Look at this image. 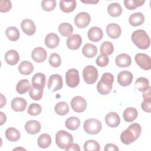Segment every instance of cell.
I'll return each mask as SVG.
<instances>
[{"label": "cell", "mask_w": 151, "mask_h": 151, "mask_svg": "<svg viewBox=\"0 0 151 151\" xmlns=\"http://www.w3.org/2000/svg\"><path fill=\"white\" fill-rule=\"evenodd\" d=\"M142 127L138 123L131 124L120 135V140L124 145H130L136 141L140 135Z\"/></svg>", "instance_id": "cell-1"}, {"label": "cell", "mask_w": 151, "mask_h": 151, "mask_svg": "<svg viewBox=\"0 0 151 151\" xmlns=\"http://www.w3.org/2000/svg\"><path fill=\"white\" fill-rule=\"evenodd\" d=\"M131 39L134 44L140 49L145 50L150 46V40L145 30L137 29L134 31L132 34Z\"/></svg>", "instance_id": "cell-2"}, {"label": "cell", "mask_w": 151, "mask_h": 151, "mask_svg": "<svg viewBox=\"0 0 151 151\" xmlns=\"http://www.w3.org/2000/svg\"><path fill=\"white\" fill-rule=\"evenodd\" d=\"M114 76L110 73H104L97 84V91L101 95H106L111 91Z\"/></svg>", "instance_id": "cell-3"}, {"label": "cell", "mask_w": 151, "mask_h": 151, "mask_svg": "<svg viewBox=\"0 0 151 151\" xmlns=\"http://www.w3.org/2000/svg\"><path fill=\"white\" fill-rule=\"evenodd\" d=\"M73 142V137L72 134L64 130H59L55 134V143L61 149H65Z\"/></svg>", "instance_id": "cell-4"}, {"label": "cell", "mask_w": 151, "mask_h": 151, "mask_svg": "<svg viewBox=\"0 0 151 151\" xmlns=\"http://www.w3.org/2000/svg\"><path fill=\"white\" fill-rule=\"evenodd\" d=\"M83 127L85 132L90 134H97L102 129L101 122L96 119H88L85 120Z\"/></svg>", "instance_id": "cell-5"}, {"label": "cell", "mask_w": 151, "mask_h": 151, "mask_svg": "<svg viewBox=\"0 0 151 151\" xmlns=\"http://www.w3.org/2000/svg\"><path fill=\"white\" fill-rule=\"evenodd\" d=\"M83 77L86 83L89 84L94 83L98 78L97 69L91 65L86 66L83 69Z\"/></svg>", "instance_id": "cell-6"}, {"label": "cell", "mask_w": 151, "mask_h": 151, "mask_svg": "<svg viewBox=\"0 0 151 151\" xmlns=\"http://www.w3.org/2000/svg\"><path fill=\"white\" fill-rule=\"evenodd\" d=\"M65 81L70 87H77L80 82L78 71L75 68L69 69L65 73Z\"/></svg>", "instance_id": "cell-7"}, {"label": "cell", "mask_w": 151, "mask_h": 151, "mask_svg": "<svg viewBox=\"0 0 151 151\" xmlns=\"http://www.w3.org/2000/svg\"><path fill=\"white\" fill-rule=\"evenodd\" d=\"M134 60L136 64L143 70H149L151 68V59L145 53H137L135 55Z\"/></svg>", "instance_id": "cell-8"}, {"label": "cell", "mask_w": 151, "mask_h": 151, "mask_svg": "<svg viewBox=\"0 0 151 151\" xmlns=\"http://www.w3.org/2000/svg\"><path fill=\"white\" fill-rule=\"evenodd\" d=\"M63 86L62 77L58 74H54L48 78V88L50 91H55L60 90Z\"/></svg>", "instance_id": "cell-9"}, {"label": "cell", "mask_w": 151, "mask_h": 151, "mask_svg": "<svg viewBox=\"0 0 151 151\" xmlns=\"http://www.w3.org/2000/svg\"><path fill=\"white\" fill-rule=\"evenodd\" d=\"M72 109L77 113L83 112L87 108V102L86 100L79 96H75L71 101Z\"/></svg>", "instance_id": "cell-10"}, {"label": "cell", "mask_w": 151, "mask_h": 151, "mask_svg": "<svg viewBox=\"0 0 151 151\" xmlns=\"http://www.w3.org/2000/svg\"><path fill=\"white\" fill-rule=\"evenodd\" d=\"M91 21L90 15L86 12H81L74 18V24L79 28H83L88 25Z\"/></svg>", "instance_id": "cell-11"}, {"label": "cell", "mask_w": 151, "mask_h": 151, "mask_svg": "<svg viewBox=\"0 0 151 151\" xmlns=\"http://www.w3.org/2000/svg\"><path fill=\"white\" fill-rule=\"evenodd\" d=\"M133 78V76L132 73L126 70L122 71L117 76V82L120 86L126 87L132 83Z\"/></svg>", "instance_id": "cell-12"}, {"label": "cell", "mask_w": 151, "mask_h": 151, "mask_svg": "<svg viewBox=\"0 0 151 151\" xmlns=\"http://www.w3.org/2000/svg\"><path fill=\"white\" fill-rule=\"evenodd\" d=\"M22 31L28 35L34 34L36 31V26L34 21L30 19H24L21 23Z\"/></svg>", "instance_id": "cell-13"}, {"label": "cell", "mask_w": 151, "mask_h": 151, "mask_svg": "<svg viewBox=\"0 0 151 151\" xmlns=\"http://www.w3.org/2000/svg\"><path fill=\"white\" fill-rule=\"evenodd\" d=\"M66 42L69 49L76 50L80 47L82 44V38L78 34H73L68 37Z\"/></svg>", "instance_id": "cell-14"}, {"label": "cell", "mask_w": 151, "mask_h": 151, "mask_svg": "<svg viewBox=\"0 0 151 151\" xmlns=\"http://www.w3.org/2000/svg\"><path fill=\"white\" fill-rule=\"evenodd\" d=\"M47 57L46 50L42 47H36L33 50L31 53L32 60L37 63H42L44 61Z\"/></svg>", "instance_id": "cell-15"}, {"label": "cell", "mask_w": 151, "mask_h": 151, "mask_svg": "<svg viewBox=\"0 0 151 151\" xmlns=\"http://www.w3.org/2000/svg\"><path fill=\"white\" fill-rule=\"evenodd\" d=\"M122 32L120 27L115 23H111L106 27V33L107 35L113 39L118 38Z\"/></svg>", "instance_id": "cell-16"}, {"label": "cell", "mask_w": 151, "mask_h": 151, "mask_svg": "<svg viewBox=\"0 0 151 151\" xmlns=\"http://www.w3.org/2000/svg\"><path fill=\"white\" fill-rule=\"evenodd\" d=\"M24 127L28 133L31 134H35L40 132L41 128V125L38 121L35 120H31L27 122Z\"/></svg>", "instance_id": "cell-17"}, {"label": "cell", "mask_w": 151, "mask_h": 151, "mask_svg": "<svg viewBox=\"0 0 151 151\" xmlns=\"http://www.w3.org/2000/svg\"><path fill=\"white\" fill-rule=\"evenodd\" d=\"M106 124L110 127H116L120 123V118L116 112H110L105 116Z\"/></svg>", "instance_id": "cell-18"}, {"label": "cell", "mask_w": 151, "mask_h": 151, "mask_svg": "<svg viewBox=\"0 0 151 151\" xmlns=\"http://www.w3.org/2000/svg\"><path fill=\"white\" fill-rule=\"evenodd\" d=\"M88 39L93 42H97L103 38V32L101 28L97 27H93L89 29L87 32Z\"/></svg>", "instance_id": "cell-19"}, {"label": "cell", "mask_w": 151, "mask_h": 151, "mask_svg": "<svg viewBox=\"0 0 151 151\" xmlns=\"http://www.w3.org/2000/svg\"><path fill=\"white\" fill-rule=\"evenodd\" d=\"M11 108L15 111H23L27 107V101L22 97H15L11 101Z\"/></svg>", "instance_id": "cell-20"}, {"label": "cell", "mask_w": 151, "mask_h": 151, "mask_svg": "<svg viewBox=\"0 0 151 151\" xmlns=\"http://www.w3.org/2000/svg\"><path fill=\"white\" fill-rule=\"evenodd\" d=\"M115 63L119 67H127L130 66L132 63L131 57L127 54L122 53L116 57Z\"/></svg>", "instance_id": "cell-21"}, {"label": "cell", "mask_w": 151, "mask_h": 151, "mask_svg": "<svg viewBox=\"0 0 151 151\" xmlns=\"http://www.w3.org/2000/svg\"><path fill=\"white\" fill-rule=\"evenodd\" d=\"M60 42L59 37L55 33L48 34L45 38V45L49 48H54L57 47Z\"/></svg>", "instance_id": "cell-22"}, {"label": "cell", "mask_w": 151, "mask_h": 151, "mask_svg": "<svg viewBox=\"0 0 151 151\" xmlns=\"http://www.w3.org/2000/svg\"><path fill=\"white\" fill-rule=\"evenodd\" d=\"M5 60L7 64L11 65H14L17 64L19 61V55L16 50H10L5 53Z\"/></svg>", "instance_id": "cell-23"}, {"label": "cell", "mask_w": 151, "mask_h": 151, "mask_svg": "<svg viewBox=\"0 0 151 151\" xmlns=\"http://www.w3.org/2000/svg\"><path fill=\"white\" fill-rule=\"evenodd\" d=\"M138 112L137 110L134 107H127L126 108L123 113V117L124 120L127 122H133L137 117Z\"/></svg>", "instance_id": "cell-24"}, {"label": "cell", "mask_w": 151, "mask_h": 151, "mask_svg": "<svg viewBox=\"0 0 151 151\" xmlns=\"http://www.w3.org/2000/svg\"><path fill=\"white\" fill-rule=\"evenodd\" d=\"M145 21V16L141 12H136L130 15L129 22L133 27L141 25Z\"/></svg>", "instance_id": "cell-25"}, {"label": "cell", "mask_w": 151, "mask_h": 151, "mask_svg": "<svg viewBox=\"0 0 151 151\" xmlns=\"http://www.w3.org/2000/svg\"><path fill=\"white\" fill-rule=\"evenodd\" d=\"M82 52L85 57L87 58H93L97 54V48L94 44L87 43L83 46Z\"/></svg>", "instance_id": "cell-26"}, {"label": "cell", "mask_w": 151, "mask_h": 151, "mask_svg": "<svg viewBox=\"0 0 151 151\" xmlns=\"http://www.w3.org/2000/svg\"><path fill=\"white\" fill-rule=\"evenodd\" d=\"M76 7V1H60V8L62 11L66 13L73 12Z\"/></svg>", "instance_id": "cell-27"}, {"label": "cell", "mask_w": 151, "mask_h": 151, "mask_svg": "<svg viewBox=\"0 0 151 151\" xmlns=\"http://www.w3.org/2000/svg\"><path fill=\"white\" fill-rule=\"evenodd\" d=\"M46 77L44 74L38 73L34 74L32 78V86L43 88L45 87Z\"/></svg>", "instance_id": "cell-28"}, {"label": "cell", "mask_w": 151, "mask_h": 151, "mask_svg": "<svg viewBox=\"0 0 151 151\" xmlns=\"http://www.w3.org/2000/svg\"><path fill=\"white\" fill-rule=\"evenodd\" d=\"M18 69L21 74L29 75L33 71L34 67L29 61H23L19 65Z\"/></svg>", "instance_id": "cell-29"}, {"label": "cell", "mask_w": 151, "mask_h": 151, "mask_svg": "<svg viewBox=\"0 0 151 151\" xmlns=\"http://www.w3.org/2000/svg\"><path fill=\"white\" fill-rule=\"evenodd\" d=\"M107 12L110 16L117 17L122 14V8L119 3L114 2L109 5L107 6Z\"/></svg>", "instance_id": "cell-30"}, {"label": "cell", "mask_w": 151, "mask_h": 151, "mask_svg": "<svg viewBox=\"0 0 151 151\" xmlns=\"http://www.w3.org/2000/svg\"><path fill=\"white\" fill-rule=\"evenodd\" d=\"M6 139L11 142H17L21 137L19 132L14 127H9L5 131Z\"/></svg>", "instance_id": "cell-31"}, {"label": "cell", "mask_w": 151, "mask_h": 151, "mask_svg": "<svg viewBox=\"0 0 151 151\" xmlns=\"http://www.w3.org/2000/svg\"><path fill=\"white\" fill-rule=\"evenodd\" d=\"M30 83L27 79H22L16 85V91L18 93L22 94L27 92L30 88Z\"/></svg>", "instance_id": "cell-32"}, {"label": "cell", "mask_w": 151, "mask_h": 151, "mask_svg": "<svg viewBox=\"0 0 151 151\" xmlns=\"http://www.w3.org/2000/svg\"><path fill=\"white\" fill-rule=\"evenodd\" d=\"M58 31L64 37H70L73 32V27L69 23L63 22L59 25Z\"/></svg>", "instance_id": "cell-33"}, {"label": "cell", "mask_w": 151, "mask_h": 151, "mask_svg": "<svg viewBox=\"0 0 151 151\" xmlns=\"http://www.w3.org/2000/svg\"><path fill=\"white\" fill-rule=\"evenodd\" d=\"M43 94V88L32 86L29 90V97L34 100H40L41 99Z\"/></svg>", "instance_id": "cell-34"}, {"label": "cell", "mask_w": 151, "mask_h": 151, "mask_svg": "<svg viewBox=\"0 0 151 151\" xmlns=\"http://www.w3.org/2000/svg\"><path fill=\"white\" fill-rule=\"evenodd\" d=\"M80 125V120L75 116H72L68 117L65 122V127L71 130H77Z\"/></svg>", "instance_id": "cell-35"}, {"label": "cell", "mask_w": 151, "mask_h": 151, "mask_svg": "<svg viewBox=\"0 0 151 151\" xmlns=\"http://www.w3.org/2000/svg\"><path fill=\"white\" fill-rule=\"evenodd\" d=\"M37 143L40 147L45 149L49 147L51 143V138L48 134H41L37 140Z\"/></svg>", "instance_id": "cell-36"}, {"label": "cell", "mask_w": 151, "mask_h": 151, "mask_svg": "<svg viewBox=\"0 0 151 151\" xmlns=\"http://www.w3.org/2000/svg\"><path fill=\"white\" fill-rule=\"evenodd\" d=\"M7 38L11 41H16L19 38V31L15 27H9L5 31Z\"/></svg>", "instance_id": "cell-37"}, {"label": "cell", "mask_w": 151, "mask_h": 151, "mask_svg": "<svg viewBox=\"0 0 151 151\" xmlns=\"http://www.w3.org/2000/svg\"><path fill=\"white\" fill-rule=\"evenodd\" d=\"M54 110L57 114L64 116L69 112V106L66 102L61 101L55 104Z\"/></svg>", "instance_id": "cell-38"}, {"label": "cell", "mask_w": 151, "mask_h": 151, "mask_svg": "<svg viewBox=\"0 0 151 151\" xmlns=\"http://www.w3.org/2000/svg\"><path fill=\"white\" fill-rule=\"evenodd\" d=\"M135 88L139 91H144L149 86V81L145 77H139L135 81Z\"/></svg>", "instance_id": "cell-39"}, {"label": "cell", "mask_w": 151, "mask_h": 151, "mask_svg": "<svg viewBox=\"0 0 151 151\" xmlns=\"http://www.w3.org/2000/svg\"><path fill=\"white\" fill-rule=\"evenodd\" d=\"M84 150L85 151H99L100 150V146L97 141L90 139L84 143Z\"/></svg>", "instance_id": "cell-40"}, {"label": "cell", "mask_w": 151, "mask_h": 151, "mask_svg": "<svg viewBox=\"0 0 151 151\" xmlns=\"http://www.w3.org/2000/svg\"><path fill=\"white\" fill-rule=\"evenodd\" d=\"M114 51L113 44L110 41L103 42L100 46V52L105 55H111Z\"/></svg>", "instance_id": "cell-41"}, {"label": "cell", "mask_w": 151, "mask_h": 151, "mask_svg": "<svg viewBox=\"0 0 151 151\" xmlns=\"http://www.w3.org/2000/svg\"><path fill=\"white\" fill-rule=\"evenodd\" d=\"M145 2V0H125L124 5L127 9L133 10L143 5Z\"/></svg>", "instance_id": "cell-42"}, {"label": "cell", "mask_w": 151, "mask_h": 151, "mask_svg": "<svg viewBox=\"0 0 151 151\" xmlns=\"http://www.w3.org/2000/svg\"><path fill=\"white\" fill-rule=\"evenodd\" d=\"M49 63L53 67H58L61 64V59L57 53H52L49 57Z\"/></svg>", "instance_id": "cell-43"}, {"label": "cell", "mask_w": 151, "mask_h": 151, "mask_svg": "<svg viewBox=\"0 0 151 151\" xmlns=\"http://www.w3.org/2000/svg\"><path fill=\"white\" fill-rule=\"evenodd\" d=\"M56 6L55 0H44L41 2V7L43 10L50 12L53 11Z\"/></svg>", "instance_id": "cell-44"}, {"label": "cell", "mask_w": 151, "mask_h": 151, "mask_svg": "<svg viewBox=\"0 0 151 151\" xmlns=\"http://www.w3.org/2000/svg\"><path fill=\"white\" fill-rule=\"evenodd\" d=\"M41 106L39 104L32 103L29 106L27 112L31 116H37L41 113Z\"/></svg>", "instance_id": "cell-45"}, {"label": "cell", "mask_w": 151, "mask_h": 151, "mask_svg": "<svg viewBox=\"0 0 151 151\" xmlns=\"http://www.w3.org/2000/svg\"><path fill=\"white\" fill-rule=\"evenodd\" d=\"M109 62V57H107V55L101 54L99 55L96 60V63L97 65L101 67H103L106 66Z\"/></svg>", "instance_id": "cell-46"}, {"label": "cell", "mask_w": 151, "mask_h": 151, "mask_svg": "<svg viewBox=\"0 0 151 151\" xmlns=\"http://www.w3.org/2000/svg\"><path fill=\"white\" fill-rule=\"evenodd\" d=\"M12 8V3L9 0H1L0 1V11L1 12H8Z\"/></svg>", "instance_id": "cell-47"}, {"label": "cell", "mask_w": 151, "mask_h": 151, "mask_svg": "<svg viewBox=\"0 0 151 151\" xmlns=\"http://www.w3.org/2000/svg\"><path fill=\"white\" fill-rule=\"evenodd\" d=\"M142 109L147 113L151 111V99H143V101L141 104Z\"/></svg>", "instance_id": "cell-48"}, {"label": "cell", "mask_w": 151, "mask_h": 151, "mask_svg": "<svg viewBox=\"0 0 151 151\" xmlns=\"http://www.w3.org/2000/svg\"><path fill=\"white\" fill-rule=\"evenodd\" d=\"M104 150L105 151H118L119 150V148L117 147V146L113 143H107V145H106L105 147H104Z\"/></svg>", "instance_id": "cell-49"}, {"label": "cell", "mask_w": 151, "mask_h": 151, "mask_svg": "<svg viewBox=\"0 0 151 151\" xmlns=\"http://www.w3.org/2000/svg\"><path fill=\"white\" fill-rule=\"evenodd\" d=\"M65 150H73V151H80V148L78 145L71 143L68 146L65 148Z\"/></svg>", "instance_id": "cell-50"}, {"label": "cell", "mask_w": 151, "mask_h": 151, "mask_svg": "<svg viewBox=\"0 0 151 151\" xmlns=\"http://www.w3.org/2000/svg\"><path fill=\"white\" fill-rule=\"evenodd\" d=\"M150 89H151L150 86H149L148 88L146 90L143 91V99H151V97H150V95H151Z\"/></svg>", "instance_id": "cell-51"}, {"label": "cell", "mask_w": 151, "mask_h": 151, "mask_svg": "<svg viewBox=\"0 0 151 151\" xmlns=\"http://www.w3.org/2000/svg\"><path fill=\"white\" fill-rule=\"evenodd\" d=\"M0 115H1V125H2L4 123H5L6 120V115L4 114L3 112L0 111Z\"/></svg>", "instance_id": "cell-52"}, {"label": "cell", "mask_w": 151, "mask_h": 151, "mask_svg": "<svg viewBox=\"0 0 151 151\" xmlns=\"http://www.w3.org/2000/svg\"><path fill=\"white\" fill-rule=\"evenodd\" d=\"M6 104V99L3 96L2 94H1V107L2 108L4 105Z\"/></svg>", "instance_id": "cell-53"}, {"label": "cell", "mask_w": 151, "mask_h": 151, "mask_svg": "<svg viewBox=\"0 0 151 151\" xmlns=\"http://www.w3.org/2000/svg\"><path fill=\"white\" fill-rule=\"evenodd\" d=\"M83 3H85V4H97L98 2H99V0H97V1H81Z\"/></svg>", "instance_id": "cell-54"}]
</instances>
